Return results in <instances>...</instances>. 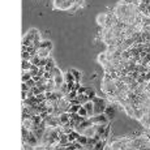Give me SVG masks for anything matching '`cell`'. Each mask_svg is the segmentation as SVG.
Listing matches in <instances>:
<instances>
[{
	"instance_id": "17",
	"label": "cell",
	"mask_w": 150,
	"mask_h": 150,
	"mask_svg": "<svg viewBox=\"0 0 150 150\" xmlns=\"http://www.w3.org/2000/svg\"><path fill=\"white\" fill-rule=\"evenodd\" d=\"M54 67H56V65H55V61H54V59L47 58V64H46V67H45V68H46V71H47V72H50L51 69L54 68Z\"/></svg>"
},
{
	"instance_id": "7",
	"label": "cell",
	"mask_w": 150,
	"mask_h": 150,
	"mask_svg": "<svg viewBox=\"0 0 150 150\" xmlns=\"http://www.w3.org/2000/svg\"><path fill=\"white\" fill-rule=\"evenodd\" d=\"M59 120H60V125L68 124L69 120H71V114L69 112H61L60 115H59Z\"/></svg>"
},
{
	"instance_id": "6",
	"label": "cell",
	"mask_w": 150,
	"mask_h": 150,
	"mask_svg": "<svg viewBox=\"0 0 150 150\" xmlns=\"http://www.w3.org/2000/svg\"><path fill=\"white\" fill-rule=\"evenodd\" d=\"M85 108H86L87 111V115H89V118H92V116H94V102H93V99H89L87 102H85L84 105Z\"/></svg>"
},
{
	"instance_id": "15",
	"label": "cell",
	"mask_w": 150,
	"mask_h": 150,
	"mask_svg": "<svg viewBox=\"0 0 150 150\" xmlns=\"http://www.w3.org/2000/svg\"><path fill=\"white\" fill-rule=\"evenodd\" d=\"M69 72H71V73L73 74L74 80H76L77 82H80V80H81V77H82V73H81V72H80V71H77V69H74V68H72Z\"/></svg>"
},
{
	"instance_id": "18",
	"label": "cell",
	"mask_w": 150,
	"mask_h": 150,
	"mask_svg": "<svg viewBox=\"0 0 150 150\" xmlns=\"http://www.w3.org/2000/svg\"><path fill=\"white\" fill-rule=\"evenodd\" d=\"M33 64L30 63V60H22L21 63V67H22V71H30Z\"/></svg>"
},
{
	"instance_id": "24",
	"label": "cell",
	"mask_w": 150,
	"mask_h": 150,
	"mask_svg": "<svg viewBox=\"0 0 150 150\" xmlns=\"http://www.w3.org/2000/svg\"><path fill=\"white\" fill-rule=\"evenodd\" d=\"M78 114L80 116H81V118H89V115H87V111H86V108L84 107V106L81 105V107H80V110H78Z\"/></svg>"
},
{
	"instance_id": "4",
	"label": "cell",
	"mask_w": 150,
	"mask_h": 150,
	"mask_svg": "<svg viewBox=\"0 0 150 150\" xmlns=\"http://www.w3.org/2000/svg\"><path fill=\"white\" fill-rule=\"evenodd\" d=\"M69 106H71V102H69L65 97H61L60 99L58 100V107H59V110H60V112H67Z\"/></svg>"
},
{
	"instance_id": "22",
	"label": "cell",
	"mask_w": 150,
	"mask_h": 150,
	"mask_svg": "<svg viewBox=\"0 0 150 150\" xmlns=\"http://www.w3.org/2000/svg\"><path fill=\"white\" fill-rule=\"evenodd\" d=\"M80 107H81V105H72V103H71V106H69V108H68V111H67V112H69V114L78 112Z\"/></svg>"
},
{
	"instance_id": "16",
	"label": "cell",
	"mask_w": 150,
	"mask_h": 150,
	"mask_svg": "<svg viewBox=\"0 0 150 150\" xmlns=\"http://www.w3.org/2000/svg\"><path fill=\"white\" fill-rule=\"evenodd\" d=\"M63 76H64V81L65 82H74L76 81L74 77H73V74H72L71 72H65V73H63Z\"/></svg>"
},
{
	"instance_id": "2",
	"label": "cell",
	"mask_w": 150,
	"mask_h": 150,
	"mask_svg": "<svg viewBox=\"0 0 150 150\" xmlns=\"http://www.w3.org/2000/svg\"><path fill=\"white\" fill-rule=\"evenodd\" d=\"M90 119H92L93 124H107V123H110L108 118L105 115V114H98V115L92 116Z\"/></svg>"
},
{
	"instance_id": "31",
	"label": "cell",
	"mask_w": 150,
	"mask_h": 150,
	"mask_svg": "<svg viewBox=\"0 0 150 150\" xmlns=\"http://www.w3.org/2000/svg\"><path fill=\"white\" fill-rule=\"evenodd\" d=\"M46 64H47V59H41L38 67H46Z\"/></svg>"
},
{
	"instance_id": "5",
	"label": "cell",
	"mask_w": 150,
	"mask_h": 150,
	"mask_svg": "<svg viewBox=\"0 0 150 150\" xmlns=\"http://www.w3.org/2000/svg\"><path fill=\"white\" fill-rule=\"evenodd\" d=\"M95 133H97L95 124H93V125L87 127V128H85V129H82V131H81V134H85L86 137H94Z\"/></svg>"
},
{
	"instance_id": "30",
	"label": "cell",
	"mask_w": 150,
	"mask_h": 150,
	"mask_svg": "<svg viewBox=\"0 0 150 150\" xmlns=\"http://www.w3.org/2000/svg\"><path fill=\"white\" fill-rule=\"evenodd\" d=\"M21 89L24 90V92H29V90H30V87H29V86H28V85H26V82H22V85H21Z\"/></svg>"
},
{
	"instance_id": "13",
	"label": "cell",
	"mask_w": 150,
	"mask_h": 150,
	"mask_svg": "<svg viewBox=\"0 0 150 150\" xmlns=\"http://www.w3.org/2000/svg\"><path fill=\"white\" fill-rule=\"evenodd\" d=\"M124 110H125V112L128 114L129 116H131V118H133L134 116V106H132V105H125L124 106Z\"/></svg>"
},
{
	"instance_id": "21",
	"label": "cell",
	"mask_w": 150,
	"mask_h": 150,
	"mask_svg": "<svg viewBox=\"0 0 150 150\" xmlns=\"http://www.w3.org/2000/svg\"><path fill=\"white\" fill-rule=\"evenodd\" d=\"M106 61H107V51H106V52L99 54V56H98V63H100L103 65Z\"/></svg>"
},
{
	"instance_id": "8",
	"label": "cell",
	"mask_w": 150,
	"mask_h": 150,
	"mask_svg": "<svg viewBox=\"0 0 150 150\" xmlns=\"http://www.w3.org/2000/svg\"><path fill=\"white\" fill-rule=\"evenodd\" d=\"M38 56H39L41 59H47L50 58V51L47 50V48H43V47H38Z\"/></svg>"
},
{
	"instance_id": "14",
	"label": "cell",
	"mask_w": 150,
	"mask_h": 150,
	"mask_svg": "<svg viewBox=\"0 0 150 150\" xmlns=\"http://www.w3.org/2000/svg\"><path fill=\"white\" fill-rule=\"evenodd\" d=\"M39 47L47 48L48 51H51L54 46H52V42H51V41H42V42H41V45H39Z\"/></svg>"
},
{
	"instance_id": "29",
	"label": "cell",
	"mask_w": 150,
	"mask_h": 150,
	"mask_svg": "<svg viewBox=\"0 0 150 150\" xmlns=\"http://www.w3.org/2000/svg\"><path fill=\"white\" fill-rule=\"evenodd\" d=\"M30 73H32L33 77L37 76V74L39 73V67H38V65H34V64H33L32 68H30Z\"/></svg>"
},
{
	"instance_id": "11",
	"label": "cell",
	"mask_w": 150,
	"mask_h": 150,
	"mask_svg": "<svg viewBox=\"0 0 150 150\" xmlns=\"http://www.w3.org/2000/svg\"><path fill=\"white\" fill-rule=\"evenodd\" d=\"M106 145H107V141H105V140H98V141L95 142V145H94L93 149L94 150H102V149H105L106 147Z\"/></svg>"
},
{
	"instance_id": "28",
	"label": "cell",
	"mask_w": 150,
	"mask_h": 150,
	"mask_svg": "<svg viewBox=\"0 0 150 150\" xmlns=\"http://www.w3.org/2000/svg\"><path fill=\"white\" fill-rule=\"evenodd\" d=\"M39 61H41V58L38 56V54H37V55H33L32 58H30V63L34 64V65H38V64H39Z\"/></svg>"
},
{
	"instance_id": "27",
	"label": "cell",
	"mask_w": 150,
	"mask_h": 150,
	"mask_svg": "<svg viewBox=\"0 0 150 150\" xmlns=\"http://www.w3.org/2000/svg\"><path fill=\"white\" fill-rule=\"evenodd\" d=\"M50 73H51V76L52 77H55V76H59V74H63V72H61L58 67H54V68L50 71Z\"/></svg>"
},
{
	"instance_id": "1",
	"label": "cell",
	"mask_w": 150,
	"mask_h": 150,
	"mask_svg": "<svg viewBox=\"0 0 150 150\" xmlns=\"http://www.w3.org/2000/svg\"><path fill=\"white\" fill-rule=\"evenodd\" d=\"M93 102H94V115L103 114L108 105L107 98H100V97H94L93 98Z\"/></svg>"
},
{
	"instance_id": "23",
	"label": "cell",
	"mask_w": 150,
	"mask_h": 150,
	"mask_svg": "<svg viewBox=\"0 0 150 150\" xmlns=\"http://www.w3.org/2000/svg\"><path fill=\"white\" fill-rule=\"evenodd\" d=\"M77 100H78L81 105H84L85 102H87V100H89V97H87L86 94H78V95H77Z\"/></svg>"
},
{
	"instance_id": "26",
	"label": "cell",
	"mask_w": 150,
	"mask_h": 150,
	"mask_svg": "<svg viewBox=\"0 0 150 150\" xmlns=\"http://www.w3.org/2000/svg\"><path fill=\"white\" fill-rule=\"evenodd\" d=\"M87 138H89V137H86L85 134H80V137L77 138V141H78L80 144L82 145V146H85V145L87 144Z\"/></svg>"
},
{
	"instance_id": "3",
	"label": "cell",
	"mask_w": 150,
	"mask_h": 150,
	"mask_svg": "<svg viewBox=\"0 0 150 150\" xmlns=\"http://www.w3.org/2000/svg\"><path fill=\"white\" fill-rule=\"evenodd\" d=\"M47 127H52V128H56V127L60 125V120H59V116L56 115H48L47 118L45 119Z\"/></svg>"
},
{
	"instance_id": "9",
	"label": "cell",
	"mask_w": 150,
	"mask_h": 150,
	"mask_svg": "<svg viewBox=\"0 0 150 150\" xmlns=\"http://www.w3.org/2000/svg\"><path fill=\"white\" fill-rule=\"evenodd\" d=\"M106 21H107V13H100V14H98L97 22H98V24H99L102 28L106 26Z\"/></svg>"
},
{
	"instance_id": "19",
	"label": "cell",
	"mask_w": 150,
	"mask_h": 150,
	"mask_svg": "<svg viewBox=\"0 0 150 150\" xmlns=\"http://www.w3.org/2000/svg\"><path fill=\"white\" fill-rule=\"evenodd\" d=\"M30 78H33L32 73H30V71H22V82L29 81Z\"/></svg>"
},
{
	"instance_id": "20",
	"label": "cell",
	"mask_w": 150,
	"mask_h": 150,
	"mask_svg": "<svg viewBox=\"0 0 150 150\" xmlns=\"http://www.w3.org/2000/svg\"><path fill=\"white\" fill-rule=\"evenodd\" d=\"M85 94L89 97V99H93L94 97H97V93H95L94 90L92 89V87H86V90H85Z\"/></svg>"
},
{
	"instance_id": "32",
	"label": "cell",
	"mask_w": 150,
	"mask_h": 150,
	"mask_svg": "<svg viewBox=\"0 0 150 150\" xmlns=\"http://www.w3.org/2000/svg\"><path fill=\"white\" fill-rule=\"evenodd\" d=\"M145 90H146V92L150 94V81H147V82H146V89H145Z\"/></svg>"
},
{
	"instance_id": "12",
	"label": "cell",
	"mask_w": 150,
	"mask_h": 150,
	"mask_svg": "<svg viewBox=\"0 0 150 150\" xmlns=\"http://www.w3.org/2000/svg\"><path fill=\"white\" fill-rule=\"evenodd\" d=\"M140 121H141L142 125H145L146 128H149V125H150V115L149 114H145V115L140 119Z\"/></svg>"
},
{
	"instance_id": "25",
	"label": "cell",
	"mask_w": 150,
	"mask_h": 150,
	"mask_svg": "<svg viewBox=\"0 0 150 150\" xmlns=\"http://www.w3.org/2000/svg\"><path fill=\"white\" fill-rule=\"evenodd\" d=\"M131 51L129 50H124L121 51V60H129V58H131Z\"/></svg>"
},
{
	"instance_id": "10",
	"label": "cell",
	"mask_w": 150,
	"mask_h": 150,
	"mask_svg": "<svg viewBox=\"0 0 150 150\" xmlns=\"http://www.w3.org/2000/svg\"><path fill=\"white\" fill-rule=\"evenodd\" d=\"M80 132H77L76 129H73V131L71 132V133H68V141L69 142H74V141H77V138L80 137Z\"/></svg>"
}]
</instances>
